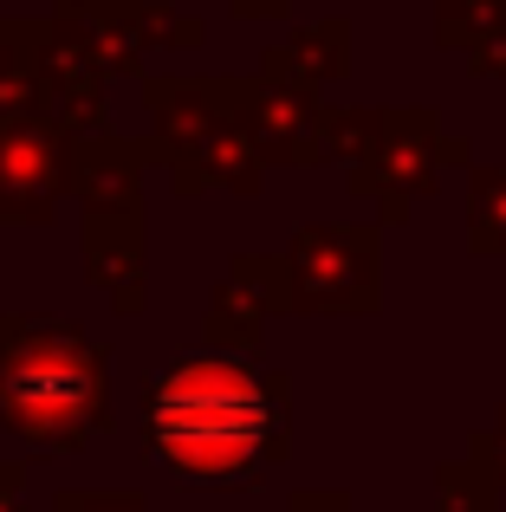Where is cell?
<instances>
[{"label": "cell", "mask_w": 506, "mask_h": 512, "mask_svg": "<svg viewBox=\"0 0 506 512\" xmlns=\"http://www.w3.org/2000/svg\"><path fill=\"white\" fill-rule=\"evenodd\" d=\"M143 454L182 487L260 493L292 461V376L260 357H176L143 389Z\"/></svg>", "instance_id": "6da1fadb"}, {"label": "cell", "mask_w": 506, "mask_h": 512, "mask_svg": "<svg viewBox=\"0 0 506 512\" xmlns=\"http://www.w3.org/2000/svg\"><path fill=\"white\" fill-rule=\"evenodd\" d=\"M0 435L39 454L111 435V350L72 318L0 312Z\"/></svg>", "instance_id": "7a4b0ae2"}, {"label": "cell", "mask_w": 506, "mask_h": 512, "mask_svg": "<svg viewBox=\"0 0 506 512\" xmlns=\"http://www.w3.org/2000/svg\"><path fill=\"white\" fill-rule=\"evenodd\" d=\"M455 163H474V143L461 130H442L429 104H396L383 111L370 150L344 169V188L377 208V227H403L416 201H429L442 188V169Z\"/></svg>", "instance_id": "3957f363"}, {"label": "cell", "mask_w": 506, "mask_h": 512, "mask_svg": "<svg viewBox=\"0 0 506 512\" xmlns=\"http://www.w3.org/2000/svg\"><path fill=\"white\" fill-rule=\"evenodd\" d=\"M279 260H286V312L370 318L383 305V227L377 221H305Z\"/></svg>", "instance_id": "277c9868"}, {"label": "cell", "mask_w": 506, "mask_h": 512, "mask_svg": "<svg viewBox=\"0 0 506 512\" xmlns=\"http://www.w3.org/2000/svg\"><path fill=\"white\" fill-rule=\"evenodd\" d=\"M72 195V137L52 117L0 124V227H46Z\"/></svg>", "instance_id": "5b68a950"}, {"label": "cell", "mask_w": 506, "mask_h": 512, "mask_svg": "<svg viewBox=\"0 0 506 512\" xmlns=\"http://www.w3.org/2000/svg\"><path fill=\"white\" fill-rule=\"evenodd\" d=\"M143 111H150V163L169 169L176 182L182 169L202 156V143L234 117L228 78H202V72H150L143 78Z\"/></svg>", "instance_id": "8992f818"}, {"label": "cell", "mask_w": 506, "mask_h": 512, "mask_svg": "<svg viewBox=\"0 0 506 512\" xmlns=\"http://www.w3.org/2000/svg\"><path fill=\"white\" fill-rule=\"evenodd\" d=\"M39 91H46V117L72 143L111 130V78L91 59L85 33L59 13H39Z\"/></svg>", "instance_id": "52a82bcc"}, {"label": "cell", "mask_w": 506, "mask_h": 512, "mask_svg": "<svg viewBox=\"0 0 506 512\" xmlns=\"http://www.w3.org/2000/svg\"><path fill=\"white\" fill-rule=\"evenodd\" d=\"M286 312V260L279 253H234L221 286L208 292L202 338L215 357H260L266 318Z\"/></svg>", "instance_id": "ba28073f"}, {"label": "cell", "mask_w": 506, "mask_h": 512, "mask_svg": "<svg viewBox=\"0 0 506 512\" xmlns=\"http://www.w3.org/2000/svg\"><path fill=\"white\" fill-rule=\"evenodd\" d=\"M234 117H241L247 143L260 150L266 169H318V124H325V98L286 85H260V78H228Z\"/></svg>", "instance_id": "9c48e42d"}, {"label": "cell", "mask_w": 506, "mask_h": 512, "mask_svg": "<svg viewBox=\"0 0 506 512\" xmlns=\"http://www.w3.org/2000/svg\"><path fill=\"white\" fill-rule=\"evenodd\" d=\"M85 279L111 299L117 318L150 305V221L143 208H91L85 214Z\"/></svg>", "instance_id": "30bf717a"}, {"label": "cell", "mask_w": 506, "mask_h": 512, "mask_svg": "<svg viewBox=\"0 0 506 512\" xmlns=\"http://www.w3.org/2000/svg\"><path fill=\"white\" fill-rule=\"evenodd\" d=\"M351 13H325V20H305L292 26L286 39H273V46L260 52V85H286V91H325L338 85V78H351Z\"/></svg>", "instance_id": "8fae6325"}, {"label": "cell", "mask_w": 506, "mask_h": 512, "mask_svg": "<svg viewBox=\"0 0 506 512\" xmlns=\"http://www.w3.org/2000/svg\"><path fill=\"white\" fill-rule=\"evenodd\" d=\"M143 169H150V143L143 137H78L72 143V195L78 208H143Z\"/></svg>", "instance_id": "7c38bea8"}, {"label": "cell", "mask_w": 506, "mask_h": 512, "mask_svg": "<svg viewBox=\"0 0 506 512\" xmlns=\"http://www.w3.org/2000/svg\"><path fill=\"white\" fill-rule=\"evenodd\" d=\"M13 117H46L39 91V13H7L0 20V124Z\"/></svg>", "instance_id": "4fadbf2b"}, {"label": "cell", "mask_w": 506, "mask_h": 512, "mask_svg": "<svg viewBox=\"0 0 506 512\" xmlns=\"http://www.w3.org/2000/svg\"><path fill=\"white\" fill-rule=\"evenodd\" d=\"M468 253L506 260V163H468Z\"/></svg>", "instance_id": "5bb4252c"}, {"label": "cell", "mask_w": 506, "mask_h": 512, "mask_svg": "<svg viewBox=\"0 0 506 512\" xmlns=\"http://www.w3.org/2000/svg\"><path fill=\"white\" fill-rule=\"evenodd\" d=\"M494 26H506V0H435V46L448 52H468Z\"/></svg>", "instance_id": "9a60e30c"}, {"label": "cell", "mask_w": 506, "mask_h": 512, "mask_svg": "<svg viewBox=\"0 0 506 512\" xmlns=\"http://www.w3.org/2000/svg\"><path fill=\"white\" fill-rule=\"evenodd\" d=\"M435 512H500V487L468 461L435 467Z\"/></svg>", "instance_id": "2e32d148"}, {"label": "cell", "mask_w": 506, "mask_h": 512, "mask_svg": "<svg viewBox=\"0 0 506 512\" xmlns=\"http://www.w3.org/2000/svg\"><path fill=\"white\" fill-rule=\"evenodd\" d=\"M52 512H150L137 487H59Z\"/></svg>", "instance_id": "e0dca14e"}, {"label": "cell", "mask_w": 506, "mask_h": 512, "mask_svg": "<svg viewBox=\"0 0 506 512\" xmlns=\"http://www.w3.org/2000/svg\"><path fill=\"white\" fill-rule=\"evenodd\" d=\"M461 461H468V467H481V474H487V480H494V487L506 493V409L494 415V422H481V428H474V435H468V454H461Z\"/></svg>", "instance_id": "ac0fdd59"}, {"label": "cell", "mask_w": 506, "mask_h": 512, "mask_svg": "<svg viewBox=\"0 0 506 512\" xmlns=\"http://www.w3.org/2000/svg\"><path fill=\"white\" fill-rule=\"evenodd\" d=\"M468 72L474 78H506V26H494V33H481L468 46Z\"/></svg>", "instance_id": "d6986e66"}, {"label": "cell", "mask_w": 506, "mask_h": 512, "mask_svg": "<svg viewBox=\"0 0 506 512\" xmlns=\"http://www.w3.org/2000/svg\"><path fill=\"white\" fill-rule=\"evenodd\" d=\"M286 512H351V493L344 487H299L286 500Z\"/></svg>", "instance_id": "ffe728a7"}, {"label": "cell", "mask_w": 506, "mask_h": 512, "mask_svg": "<svg viewBox=\"0 0 506 512\" xmlns=\"http://www.w3.org/2000/svg\"><path fill=\"white\" fill-rule=\"evenodd\" d=\"M0 512H26V467L0 461Z\"/></svg>", "instance_id": "44dd1931"}, {"label": "cell", "mask_w": 506, "mask_h": 512, "mask_svg": "<svg viewBox=\"0 0 506 512\" xmlns=\"http://www.w3.org/2000/svg\"><path fill=\"white\" fill-rule=\"evenodd\" d=\"M228 7L241 13V20H286L292 0H228Z\"/></svg>", "instance_id": "7402d4cb"}]
</instances>
